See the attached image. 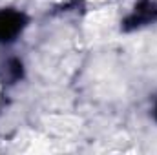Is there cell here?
I'll list each match as a JSON object with an SVG mask.
<instances>
[{
    "mask_svg": "<svg viewBox=\"0 0 157 155\" xmlns=\"http://www.w3.org/2000/svg\"><path fill=\"white\" fill-rule=\"evenodd\" d=\"M20 29V17L13 13H0V39L11 37Z\"/></svg>",
    "mask_w": 157,
    "mask_h": 155,
    "instance_id": "1",
    "label": "cell"
}]
</instances>
